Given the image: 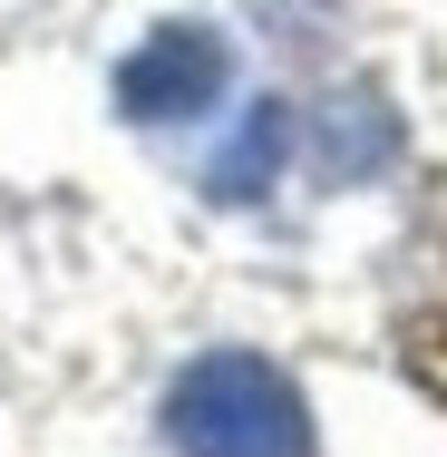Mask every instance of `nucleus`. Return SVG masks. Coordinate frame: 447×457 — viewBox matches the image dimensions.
<instances>
[{
    "label": "nucleus",
    "mask_w": 447,
    "mask_h": 457,
    "mask_svg": "<svg viewBox=\"0 0 447 457\" xmlns=\"http://www.w3.org/2000/svg\"><path fill=\"white\" fill-rule=\"evenodd\" d=\"M234 79V49H224V29H204V20H166V29H146L137 49H127V69H117V107L137 117V127H185V117H204L214 97Z\"/></svg>",
    "instance_id": "nucleus-2"
},
{
    "label": "nucleus",
    "mask_w": 447,
    "mask_h": 457,
    "mask_svg": "<svg viewBox=\"0 0 447 457\" xmlns=\"http://www.w3.org/2000/svg\"><path fill=\"white\" fill-rule=\"evenodd\" d=\"M166 448L176 457H321L302 389L263 351H204L166 389Z\"/></svg>",
    "instance_id": "nucleus-1"
},
{
    "label": "nucleus",
    "mask_w": 447,
    "mask_h": 457,
    "mask_svg": "<svg viewBox=\"0 0 447 457\" xmlns=\"http://www.w3.org/2000/svg\"><path fill=\"white\" fill-rule=\"evenodd\" d=\"M282 156H292V107H282V97H253L244 127L224 137V156L204 166V195H214V204H263L272 176H282Z\"/></svg>",
    "instance_id": "nucleus-4"
},
{
    "label": "nucleus",
    "mask_w": 447,
    "mask_h": 457,
    "mask_svg": "<svg viewBox=\"0 0 447 457\" xmlns=\"http://www.w3.org/2000/svg\"><path fill=\"white\" fill-rule=\"evenodd\" d=\"M341 10H351V0H253V20H263L282 49H311V39H331V29H341Z\"/></svg>",
    "instance_id": "nucleus-5"
},
{
    "label": "nucleus",
    "mask_w": 447,
    "mask_h": 457,
    "mask_svg": "<svg viewBox=\"0 0 447 457\" xmlns=\"http://www.w3.org/2000/svg\"><path fill=\"white\" fill-rule=\"evenodd\" d=\"M399 156V107L379 88H331V97H311V176L321 185H369L379 166Z\"/></svg>",
    "instance_id": "nucleus-3"
}]
</instances>
